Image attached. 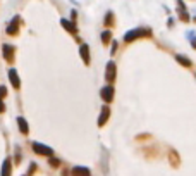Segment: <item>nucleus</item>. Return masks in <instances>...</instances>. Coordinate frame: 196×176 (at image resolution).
I'll list each match as a JSON object with an SVG mask.
<instances>
[{"instance_id": "1", "label": "nucleus", "mask_w": 196, "mask_h": 176, "mask_svg": "<svg viewBox=\"0 0 196 176\" xmlns=\"http://www.w3.org/2000/svg\"><path fill=\"white\" fill-rule=\"evenodd\" d=\"M143 35H150L148 30H141V28H136V30H131L124 35V41H133L134 38L138 36H143Z\"/></svg>"}, {"instance_id": "5", "label": "nucleus", "mask_w": 196, "mask_h": 176, "mask_svg": "<svg viewBox=\"0 0 196 176\" xmlns=\"http://www.w3.org/2000/svg\"><path fill=\"white\" fill-rule=\"evenodd\" d=\"M105 78H107V81H112L115 78V64L114 62L107 64V74H105Z\"/></svg>"}, {"instance_id": "12", "label": "nucleus", "mask_w": 196, "mask_h": 176, "mask_svg": "<svg viewBox=\"0 0 196 176\" xmlns=\"http://www.w3.org/2000/svg\"><path fill=\"white\" fill-rule=\"evenodd\" d=\"M17 124H19V128H21V131L22 133H28V123H26V119L24 117H17Z\"/></svg>"}, {"instance_id": "19", "label": "nucleus", "mask_w": 196, "mask_h": 176, "mask_svg": "<svg viewBox=\"0 0 196 176\" xmlns=\"http://www.w3.org/2000/svg\"><path fill=\"white\" fill-rule=\"evenodd\" d=\"M191 43H193V47L196 49V36H194V38H191Z\"/></svg>"}, {"instance_id": "9", "label": "nucleus", "mask_w": 196, "mask_h": 176, "mask_svg": "<svg viewBox=\"0 0 196 176\" xmlns=\"http://www.w3.org/2000/svg\"><path fill=\"white\" fill-rule=\"evenodd\" d=\"M9 78H11V83H12V85H14L16 88H19V85H21V83H19V78H17V73H16V69H11V71H9Z\"/></svg>"}, {"instance_id": "17", "label": "nucleus", "mask_w": 196, "mask_h": 176, "mask_svg": "<svg viewBox=\"0 0 196 176\" xmlns=\"http://www.w3.org/2000/svg\"><path fill=\"white\" fill-rule=\"evenodd\" d=\"M7 90H5V86H0V97H5Z\"/></svg>"}, {"instance_id": "15", "label": "nucleus", "mask_w": 196, "mask_h": 176, "mask_svg": "<svg viewBox=\"0 0 196 176\" xmlns=\"http://www.w3.org/2000/svg\"><path fill=\"white\" fill-rule=\"evenodd\" d=\"M110 36H112L110 31H103V33H102V41H103V43H108V41H110Z\"/></svg>"}, {"instance_id": "4", "label": "nucleus", "mask_w": 196, "mask_h": 176, "mask_svg": "<svg viewBox=\"0 0 196 176\" xmlns=\"http://www.w3.org/2000/svg\"><path fill=\"white\" fill-rule=\"evenodd\" d=\"M2 52L7 62H12V57H14V47L12 45H2Z\"/></svg>"}, {"instance_id": "6", "label": "nucleus", "mask_w": 196, "mask_h": 176, "mask_svg": "<svg viewBox=\"0 0 196 176\" xmlns=\"http://www.w3.org/2000/svg\"><path fill=\"white\" fill-rule=\"evenodd\" d=\"M17 28H19V17H14L12 19V23L7 26V33L9 35H16L17 33Z\"/></svg>"}, {"instance_id": "16", "label": "nucleus", "mask_w": 196, "mask_h": 176, "mask_svg": "<svg viewBox=\"0 0 196 176\" xmlns=\"http://www.w3.org/2000/svg\"><path fill=\"white\" fill-rule=\"evenodd\" d=\"M112 21H114V14H112V12H108L107 17H105V24H110Z\"/></svg>"}, {"instance_id": "11", "label": "nucleus", "mask_w": 196, "mask_h": 176, "mask_svg": "<svg viewBox=\"0 0 196 176\" xmlns=\"http://www.w3.org/2000/svg\"><path fill=\"white\" fill-rule=\"evenodd\" d=\"M2 176H11V161L5 159L4 166H2Z\"/></svg>"}, {"instance_id": "20", "label": "nucleus", "mask_w": 196, "mask_h": 176, "mask_svg": "<svg viewBox=\"0 0 196 176\" xmlns=\"http://www.w3.org/2000/svg\"><path fill=\"white\" fill-rule=\"evenodd\" d=\"M2 111H4V102L0 100V112H2Z\"/></svg>"}, {"instance_id": "18", "label": "nucleus", "mask_w": 196, "mask_h": 176, "mask_svg": "<svg viewBox=\"0 0 196 176\" xmlns=\"http://www.w3.org/2000/svg\"><path fill=\"white\" fill-rule=\"evenodd\" d=\"M50 164H52L53 168H57V166H59V161H57V159H53V157H52V159H50Z\"/></svg>"}, {"instance_id": "7", "label": "nucleus", "mask_w": 196, "mask_h": 176, "mask_svg": "<svg viewBox=\"0 0 196 176\" xmlns=\"http://www.w3.org/2000/svg\"><path fill=\"white\" fill-rule=\"evenodd\" d=\"M108 114H110V109H108L107 105H105V107L102 109V116H100V119H98V124H100V126H103V124H105V121L108 119Z\"/></svg>"}, {"instance_id": "13", "label": "nucleus", "mask_w": 196, "mask_h": 176, "mask_svg": "<svg viewBox=\"0 0 196 176\" xmlns=\"http://www.w3.org/2000/svg\"><path fill=\"white\" fill-rule=\"evenodd\" d=\"M62 26L66 28L67 31H72V33H76V28H74V24H71L69 21H66V19H62Z\"/></svg>"}, {"instance_id": "2", "label": "nucleus", "mask_w": 196, "mask_h": 176, "mask_svg": "<svg viewBox=\"0 0 196 176\" xmlns=\"http://www.w3.org/2000/svg\"><path fill=\"white\" fill-rule=\"evenodd\" d=\"M33 150L36 154H41V155H48V157H52L53 155V150L50 147H45L41 143H33Z\"/></svg>"}, {"instance_id": "3", "label": "nucleus", "mask_w": 196, "mask_h": 176, "mask_svg": "<svg viewBox=\"0 0 196 176\" xmlns=\"http://www.w3.org/2000/svg\"><path fill=\"white\" fill-rule=\"evenodd\" d=\"M100 95L105 102H112V98H114V88H112V86H103Z\"/></svg>"}, {"instance_id": "14", "label": "nucleus", "mask_w": 196, "mask_h": 176, "mask_svg": "<svg viewBox=\"0 0 196 176\" xmlns=\"http://www.w3.org/2000/svg\"><path fill=\"white\" fill-rule=\"evenodd\" d=\"M177 60H179L181 64H184L186 68H189V66H191V60H189L188 57H184V55H177Z\"/></svg>"}, {"instance_id": "8", "label": "nucleus", "mask_w": 196, "mask_h": 176, "mask_svg": "<svg viewBox=\"0 0 196 176\" xmlns=\"http://www.w3.org/2000/svg\"><path fill=\"white\" fill-rule=\"evenodd\" d=\"M71 174L72 176H89V171L86 168H74L71 171Z\"/></svg>"}, {"instance_id": "10", "label": "nucleus", "mask_w": 196, "mask_h": 176, "mask_svg": "<svg viewBox=\"0 0 196 176\" xmlns=\"http://www.w3.org/2000/svg\"><path fill=\"white\" fill-rule=\"evenodd\" d=\"M79 52H81V57L83 59H84V62L88 64L89 62V50H88V45H81V50H79Z\"/></svg>"}]
</instances>
